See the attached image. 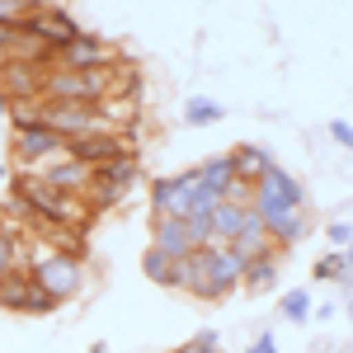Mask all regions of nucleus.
I'll list each match as a JSON object with an SVG mask.
<instances>
[{
	"label": "nucleus",
	"instance_id": "obj_8",
	"mask_svg": "<svg viewBox=\"0 0 353 353\" xmlns=\"http://www.w3.org/2000/svg\"><path fill=\"white\" fill-rule=\"evenodd\" d=\"M113 61H118V52H113L99 33H81V38H71L57 52V66L61 71H109Z\"/></svg>",
	"mask_w": 353,
	"mask_h": 353
},
{
	"label": "nucleus",
	"instance_id": "obj_15",
	"mask_svg": "<svg viewBox=\"0 0 353 353\" xmlns=\"http://www.w3.org/2000/svg\"><path fill=\"white\" fill-rule=\"evenodd\" d=\"M198 179H203V184H208L212 193H221V198H226V189L241 179V174H236V156H231V151H217V156H208V161L198 165Z\"/></svg>",
	"mask_w": 353,
	"mask_h": 353
},
{
	"label": "nucleus",
	"instance_id": "obj_2",
	"mask_svg": "<svg viewBox=\"0 0 353 353\" xmlns=\"http://www.w3.org/2000/svg\"><path fill=\"white\" fill-rule=\"evenodd\" d=\"M24 269H28V278H33L43 292H52L57 301H71L85 288L81 254H61L52 245H33V254H24Z\"/></svg>",
	"mask_w": 353,
	"mask_h": 353
},
{
	"label": "nucleus",
	"instance_id": "obj_13",
	"mask_svg": "<svg viewBox=\"0 0 353 353\" xmlns=\"http://www.w3.org/2000/svg\"><path fill=\"white\" fill-rule=\"evenodd\" d=\"M264 231L273 236V245H278V250H288V245H297V241H306V236H311V212H306V208L278 212V217L264 221Z\"/></svg>",
	"mask_w": 353,
	"mask_h": 353
},
{
	"label": "nucleus",
	"instance_id": "obj_5",
	"mask_svg": "<svg viewBox=\"0 0 353 353\" xmlns=\"http://www.w3.org/2000/svg\"><path fill=\"white\" fill-rule=\"evenodd\" d=\"M10 156L24 174H38L43 165H52L57 156H66V137L57 132L52 123H28V128H14V141H10Z\"/></svg>",
	"mask_w": 353,
	"mask_h": 353
},
{
	"label": "nucleus",
	"instance_id": "obj_6",
	"mask_svg": "<svg viewBox=\"0 0 353 353\" xmlns=\"http://www.w3.org/2000/svg\"><path fill=\"white\" fill-rule=\"evenodd\" d=\"M19 33L33 38V43H43V48H52V52H61L71 38H81L85 28L76 24L61 5H52V10H43V14H24V19H19Z\"/></svg>",
	"mask_w": 353,
	"mask_h": 353
},
{
	"label": "nucleus",
	"instance_id": "obj_12",
	"mask_svg": "<svg viewBox=\"0 0 353 353\" xmlns=\"http://www.w3.org/2000/svg\"><path fill=\"white\" fill-rule=\"evenodd\" d=\"M250 221H254V208H241V203L221 198L217 208H212V245H231Z\"/></svg>",
	"mask_w": 353,
	"mask_h": 353
},
{
	"label": "nucleus",
	"instance_id": "obj_33",
	"mask_svg": "<svg viewBox=\"0 0 353 353\" xmlns=\"http://www.w3.org/2000/svg\"><path fill=\"white\" fill-rule=\"evenodd\" d=\"M0 66H5V61H0Z\"/></svg>",
	"mask_w": 353,
	"mask_h": 353
},
{
	"label": "nucleus",
	"instance_id": "obj_22",
	"mask_svg": "<svg viewBox=\"0 0 353 353\" xmlns=\"http://www.w3.org/2000/svg\"><path fill=\"white\" fill-rule=\"evenodd\" d=\"M278 311H283L292 325H306V321H311V292H301V288H288V292L278 297Z\"/></svg>",
	"mask_w": 353,
	"mask_h": 353
},
{
	"label": "nucleus",
	"instance_id": "obj_20",
	"mask_svg": "<svg viewBox=\"0 0 353 353\" xmlns=\"http://www.w3.org/2000/svg\"><path fill=\"white\" fill-rule=\"evenodd\" d=\"M14 269H24V241L0 221V278H5V273H14Z\"/></svg>",
	"mask_w": 353,
	"mask_h": 353
},
{
	"label": "nucleus",
	"instance_id": "obj_31",
	"mask_svg": "<svg viewBox=\"0 0 353 353\" xmlns=\"http://www.w3.org/2000/svg\"><path fill=\"white\" fill-rule=\"evenodd\" d=\"M90 353H109V344H104V339H99V344H90Z\"/></svg>",
	"mask_w": 353,
	"mask_h": 353
},
{
	"label": "nucleus",
	"instance_id": "obj_26",
	"mask_svg": "<svg viewBox=\"0 0 353 353\" xmlns=\"http://www.w3.org/2000/svg\"><path fill=\"white\" fill-rule=\"evenodd\" d=\"M325 236H330V245H334V250H344V245L353 241V226H349V221H330Z\"/></svg>",
	"mask_w": 353,
	"mask_h": 353
},
{
	"label": "nucleus",
	"instance_id": "obj_16",
	"mask_svg": "<svg viewBox=\"0 0 353 353\" xmlns=\"http://www.w3.org/2000/svg\"><path fill=\"white\" fill-rule=\"evenodd\" d=\"M231 156H236V174H241L245 184H254L259 174H269L273 165H278L259 141H241V146H231Z\"/></svg>",
	"mask_w": 353,
	"mask_h": 353
},
{
	"label": "nucleus",
	"instance_id": "obj_28",
	"mask_svg": "<svg viewBox=\"0 0 353 353\" xmlns=\"http://www.w3.org/2000/svg\"><path fill=\"white\" fill-rule=\"evenodd\" d=\"M344 269H349V273H353V241H349V245H344Z\"/></svg>",
	"mask_w": 353,
	"mask_h": 353
},
{
	"label": "nucleus",
	"instance_id": "obj_29",
	"mask_svg": "<svg viewBox=\"0 0 353 353\" xmlns=\"http://www.w3.org/2000/svg\"><path fill=\"white\" fill-rule=\"evenodd\" d=\"M344 292H349V301H344V306H349V311H353V273H349V278H344Z\"/></svg>",
	"mask_w": 353,
	"mask_h": 353
},
{
	"label": "nucleus",
	"instance_id": "obj_30",
	"mask_svg": "<svg viewBox=\"0 0 353 353\" xmlns=\"http://www.w3.org/2000/svg\"><path fill=\"white\" fill-rule=\"evenodd\" d=\"M10 104H14V99H10V94H5V90H0V118H5V113H10Z\"/></svg>",
	"mask_w": 353,
	"mask_h": 353
},
{
	"label": "nucleus",
	"instance_id": "obj_25",
	"mask_svg": "<svg viewBox=\"0 0 353 353\" xmlns=\"http://www.w3.org/2000/svg\"><path fill=\"white\" fill-rule=\"evenodd\" d=\"M330 137H334L344 151H353V123L349 118H330Z\"/></svg>",
	"mask_w": 353,
	"mask_h": 353
},
{
	"label": "nucleus",
	"instance_id": "obj_10",
	"mask_svg": "<svg viewBox=\"0 0 353 353\" xmlns=\"http://www.w3.org/2000/svg\"><path fill=\"white\" fill-rule=\"evenodd\" d=\"M38 179H43L52 193H61V198H85V193H90V179H94V170L81 165V161H71V156H57L52 165L38 170Z\"/></svg>",
	"mask_w": 353,
	"mask_h": 353
},
{
	"label": "nucleus",
	"instance_id": "obj_17",
	"mask_svg": "<svg viewBox=\"0 0 353 353\" xmlns=\"http://www.w3.org/2000/svg\"><path fill=\"white\" fill-rule=\"evenodd\" d=\"M141 273H146L156 288H174V292H179V264H174L165 250H156V245H146V254H141Z\"/></svg>",
	"mask_w": 353,
	"mask_h": 353
},
{
	"label": "nucleus",
	"instance_id": "obj_23",
	"mask_svg": "<svg viewBox=\"0 0 353 353\" xmlns=\"http://www.w3.org/2000/svg\"><path fill=\"white\" fill-rule=\"evenodd\" d=\"M61 301L52 297V292H43L38 283H28V297H24V316H52Z\"/></svg>",
	"mask_w": 353,
	"mask_h": 353
},
{
	"label": "nucleus",
	"instance_id": "obj_4",
	"mask_svg": "<svg viewBox=\"0 0 353 353\" xmlns=\"http://www.w3.org/2000/svg\"><path fill=\"white\" fill-rule=\"evenodd\" d=\"M141 184V156H118L109 165H94V179H90V193H85V203L90 208H118L128 193Z\"/></svg>",
	"mask_w": 353,
	"mask_h": 353
},
{
	"label": "nucleus",
	"instance_id": "obj_24",
	"mask_svg": "<svg viewBox=\"0 0 353 353\" xmlns=\"http://www.w3.org/2000/svg\"><path fill=\"white\" fill-rule=\"evenodd\" d=\"M174 353H226V349H221V334H217V330H198V334L184 339Z\"/></svg>",
	"mask_w": 353,
	"mask_h": 353
},
{
	"label": "nucleus",
	"instance_id": "obj_9",
	"mask_svg": "<svg viewBox=\"0 0 353 353\" xmlns=\"http://www.w3.org/2000/svg\"><path fill=\"white\" fill-rule=\"evenodd\" d=\"M66 156L81 165H109L118 156H132V146H128V132H90V137H66Z\"/></svg>",
	"mask_w": 353,
	"mask_h": 353
},
{
	"label": "nucleus",
	"instance_id": "obj_3",
	"mask_svg": "<svg viewBox=\"0 0 353 353\" xmlns=\"http://www.w3.org/2000/svg\"><path fill=\"white\" fill-rule=\"evenodd\" d=\"M250 208H254V217H259V221H269V217H278V212L306 208V189H301V179L292 174V170L273 165L269 174L254 179V198H250Z\"/></svg>",
	"mask_w": 353,
	"mask_h": 353
},
{
	"label": "nucleus",
	"instance_id": "obj_19",
	"mask_svg": "<svg viewBox=\"0 0 353 353\" xmlns=\"http://www.w3.org/2000/svg\"><path fill=\"white\" fill-rule=\"evenodd\" d=\"M221 118H226V104L208 99V94H193L189 104H184V123H189V128H212Z\"/></svg>",
	"mask_w": 353,
	"mask_h": 353
},
{
	"label": "nucleus",
	"instance_id": "obj_7",
	"mask_svg": "<svg viewBox=\"0 0 353 353\" xmlns=\"http://www.w3.org/2000/svg\"><path fill=\"white\" fill-rule=\"evenodd\" d=\"M193 179H198V170H179V174H156V179H146L151 217H184V212H189Z\"/></svg>",
	"mask_w": 353,
	"mask_h": 353
},
{
	"label": "nucleus",
	"instance_id": "obj_14",
	"mask_svg": "<svg viewBox=\"0 0 353 353\" xmlns=\"http://www.w3.org/2000/svg\"><path fill=\"white\" fill-rule=\"evenodd\" d=\"M278 273H283V254H264V259H250L241 273V292L259 297V292H273L278 288Z\"/></svg>",
	"mask_w": 353,
	"mask_h": 353
},
{
	"label": "nucleus",
	"instance_id": "obj_21",
	"mask_svg": "<svg viewBox=\"0 0 353 353\" xmlns=\"http://www.w3.org/2000/svg\"><path fill=\"white\" fill-rule=\"evenodd\" d=\"M311 278H316V283H344V278H349V269H344V250H325V254L311 264Z\"/></svg>",
	"mask_w": 353,
	"mask_h": 353
},
{
	"label": "nucleus",
	"instance_id": "obj_11",
	"mask_svg": "<svg viewBox=\"0 0 353 353\" xmlns=\"http://www.w3.org/2000/svg\"><path fill=\"white\" fill-rule=\"evenodd\" d=\"M151 245L156 250H165L174 264H184L198 245L189 241V226H184V217H151Z\"/></svg>",
	"mask_w": 353,
	"mask_h": 353
},
{
	"label": "nucleus",
	"instance_id": "obj_1",
	"mask_svg": "<svg viewBox=\"0 0 353 353\" xmlns=\"http://www.w3.org/2000/svg\"><path fill=\"white\" fill-rule=\"evenodd\" d=\"M241 273L245 264L231 245H203L179 264V292H193L198 301H226L241 292Z\"/></svg>",
	"mask_w": 353,
	"mask_h": 353
},
{
	"label": "nucleus",
	"instance_id": "obj_18",
	"mask_svg": "<svg viewBox=\"0 0 353 353\" xmlns=\"http://www.w3.org/2000/svg\"><path fill=\"white\" fill-rule=\"evenodd\" d=\"M28 269H14V273H5L0 278V306L5 311H14V316H24V297H28Z\"/></svg>",
	"mask_w": 353,
	"mask_h": 353
},
{
	"label": "nucleus",
	"instance_id": "obj_32",
	"mask_svg": "<svg viewBox=\"0 0 353 353\" xmlns=\"http://www.w3.org/2000/svg\"><path fill=\"white\" fill-rule=\"evenodd\" d=\"M0 179H10V165H5V156H0Z\"/></svg>",
	"mask_w": 353,
	"mask_h": 353
},
{
	"label": "nucleus",
	"instance_id": "obj_27",
	"mask_svg": "<svg viewBox=\"0 0 353 353\" xmlns=\"http://www.w3.org/2000/svg\"><path fill=\"white\" fill-rule=\"evenodd\" d=\"M245 353H278V339H273V330H264V334H254V339L245 344Z\"/></svg>",
	"mask_w": 353,
	"mask_h": 353
}]
</instances>
